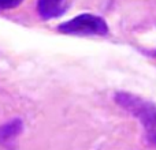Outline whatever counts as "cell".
<instances>
[{
	"instance_id": "3",
	"label": "cell",
	"mask_w": 156,
	"mask_h": 150,
	"mask_svg": "<svg viewBox=\"0 0 156 150\" xmlns=\"http://www.w3.org/2000/svg\"><path fill=\"white\" fill-rule=\"evenodd\" d=\"M73 0H37L38 15L43 19L59 18L70 8Z\"/></svg>"
},
{
	"instance_id": "6",
	"label": "cell",
	"mask_w": 156,
	"mask_h": 150,
	"mask_svg": "<svg viewBox=\"0 0 156 150\" xmlns=\"http://www.w3.org/2000/svg\"><path fill=\"white\" fill-rule=\"evenodd\" d=\"M147 55H149V56H152V57H155V59H156V49H155V51H149V52H147Z\"/></svg>"
},
{
	"instance_id": "1",
	"label": "cell",
	"mask_w": 156,
	"mask_h": 150,
	"mask_svg": "<svg viewBox=\"0 0 156 150\" xmlns=\"http://www.w3.org/2000/svg\"><path fill=\"white\" fill-rule=\"evenodd\" d=\"M115 101L125 111L141 121L147 139L156 148V105L127 91L116 93Z\"/></svg>"
},
{
	"instance_id": "5",
	"label": "cell",
	"mask_w": 156,
	"mask_h": 150,
	"mask_svg": "<svg viewBox=\"0 0 156 150\" xmlns=\"http://www.w3.org/2000/svg\"><path fill=\"white\" fill-rule=\"evenodd\" d=\"M23 0H0V11L11 10V8L18 7Z\"/></svg>"
},
{
	"instance_id": "2",
	"label": "cell",
	"mask_w": 156,
	"mask_h": 150,
	"mask_svg": "<svg viewBox=\"0 0 156 150\" xmlns=\"http://www.w3.org/2000/svg\"><path fill=\"white\" fill-rule=\"evenodd\" d=\"M58 30L70 36H105L108 25L101 16L93 14H81L76 18L59 25Z\"/></svg>"
},
{
	"instance_id": "4",
	"label": "cell",
	"mask_w": 156,
	"mask_h": 150,
	"mask_svg": "<svg viewBox=\"0 0 156 150\" xmlns=\"http://www.w3.org/2000/svg\"><path fill=\"white\" fill-rule=\"evenodd\" d=\"M23 130V123L19 119L4 123L0 126V148H8Z\"/></svg>"
}]
</instances>
